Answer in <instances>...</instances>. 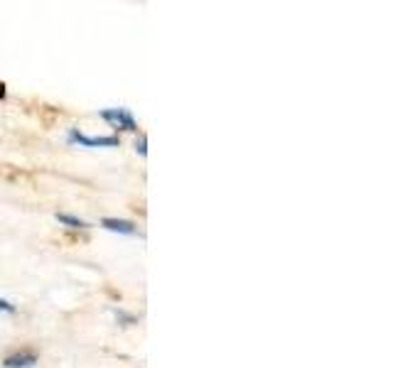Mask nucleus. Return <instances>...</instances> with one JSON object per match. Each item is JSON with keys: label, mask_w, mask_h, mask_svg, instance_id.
I'll use <instances>...</instances> for the list:
<instances>
[{"label": "nucleus", "mask_w": 393, "mask_h": 368, "mask_svg": "<svg viewBox=\"0 0 393 368\" xmlns=\"http://www.w3.org/2000/svg\"><path fill=\"white\" fill-rule=\"evenodd\" d=\"M101 118L108 121L111 126H116V128H123V131H136V121H133V116L126 108L101 111Z\"/></svg>", "instance_id": "f257e3e1"}, {"label": "nucleus", "mask_w": 393, "mask_h": 368, "mask_svg": "<svg viewBox=\"0 0 393 368\" xmlns=\"http://www.w3.org/2000/svg\"><path fill=\"white\" fill-rule=\"evenodd\" d=\"M69 140L71 143H81V145H88V148H113V145H118V138H86L81 136V133L71 131L69 133Z\"/></svg>", "instance_id": "f03ea898"}, {"label": "nucleus", "mask_w": 393, "mask_h": 368, "mask_svg": "<svg viewBox=\"0 0 393 368\" xmlns=\"http://www.w3.org/2000/svg\"><path fill=\"white\" fill-rule=\"evenodd\" d=\"M37 364V354L32 351H20V354H13L3 361L5 368H32Z\"/></svg>", "instance_id": "7ed1b4c3"}, {"label": "nucleus", "mask_w": 393, "mask_h": 368, "mask_svg": "<svg viewBox=\"0 0 393 368\" xmlns=\"http://www.w3.org/2000/svg\"><path fill=\"white\" fill-rule=\"evenodd\" d=\"M103 228H108V231H116V233H136V226L131 224V221H123V219H103L101 221Z\"/></svg>", "instance_id": "20e7f679"}, {"label": "nucleus", "mask_w": 393, "mask_h": 368, "mask_svg": "<svg viewBox=\"0 0 393 368\" xmlns=\"http://www.w3.org/2000/svg\"><path fill=\"white\" fill-rule=\"evenodd\" d=\"M57 221L64 226H69V228H86L88 226L84 219H76V216H71V214H57Z\"/></svg>", "instance_id": "39448f33"}, {"label": "nucleus", "mask_w": 393, "mask_h": 368, "mask_svg": "<svg viewBox=\"0 0 393 368\" xmlns=\"http://www.w3.org/2000/svg\"><path fill=\"white\" fill-rule=\"evenodd\" d=\"M0 310H3V312H15V307L10 302H5V300H0Z\"/></svg>", "instance_id": "423d86ee"}, {"label": "nucleus", "mask_w": 393, "mask_h": 368, "mask_svg": "<svg viewBox=\"0 0 393 368\" xmlns=\"http://www.w3.org/2000/svg\"><path fill=\"white\" fill-rule=\"evenodd\" d=\"M136 148H138V153H141V155H146V153H148V150H146V140L136 143Z\"/></svg>", "instance_id": "0eeeda50"}]
</instances>
